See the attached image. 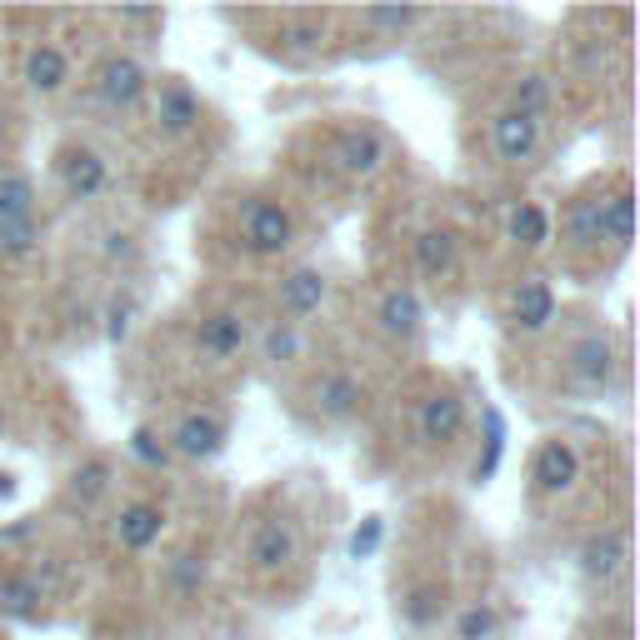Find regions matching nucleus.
I'll use <instances>...</instances> for the list:
<instances>
[{"mask_svg":"<svg viewBox=\"0 0 640 640\" xmlns=\"http://www.w3.org/2000/svg\"><path fill=\"white\" fill-rule=\"evenodd\" d=\"M130 330H136V300H130V296H116V300L106 306V340H110V346H126Z\"/></svg>","mask_w":640,"mask_h":640,"instance_id":"obj_35","label":"nucleus"},{"mask_svg":"<svg viewBox=\"0 0 640 640\" xmlns=\"http://www.w3.org/2000/svg\"><path fill=\"white\" fill-rule=\"evenodd\" d=\"M506 240H516V246H526V250H540L550 240V210L536 206V200H520V206H510Z\"/></svg>","mask_w":640,"mask_h":640,"instance_id":"obj_22","label":"nucleus"},{"mask_svg":"<svg viewBox=\"0 0 640 640\" xmlns=\"http://www.w3.org/2000/svg\"><path fill=\"white\" fill-rule=\"evenodd\" d=\"M246 560L256 576H280V570L296 560V526H290V520H266V526L250 536Z\"/></svg>","mask_w":640,"mask_h":640,"instance_id":"obj_10","label":"nucleus"},{"mask_svg":"<svg viewBox=\"0 0 640 640\" xmlns=\"http://www.w3.org/2000/svg\"><path fill=\"white\" fill-rule=\"evenodd\" d=\"M46 596H50V586L36 570H10V576H0V610H6L10 620H40Z\"/></svg>","mask_w":640,"mask_h":640,"instance_id":"obj_17","label":"nucleus"},{"mask_svg":"<svg viewBox=\"0 0 640 640\" xmlns=\"http://www.w3.org/2000/svg\"><path fill=\"white\" fill-rule=\"evenodd\" d=\"M116 20H126V26H166L160 10H116Z\"/></svg>","mask_w":640,"mask_h":640,"instance_id":"obj_39","label":"nucleus"},{"mask_svg":"<svg viewBox=\"0 0 640 640\" xmlns=\"http://www.w3.org/2000/svg\"><path fill=\"white\" fill-rule=\"evenodd\" d=\"M610 370H616V346H610V336L590 330V336H580L576 346H570V380H576V386L600 390L610 380Z\"/></svg>","mask_w":640,"mask_h":640,"instance_id":"obj_13","label":"nucleus"},{"mask_svg":"<svg viewBox=\"0 0 640 640\" xmlns=\"http://www.w3.org/2000/svg\"><path fill=\"white\" fill-rule=\"evenodd\" d=\"M170 590H176V596H200V590H206V556L186 550V556L170 560Z\"/></svg>","mask_w":640,"mask_h":640,"instance_id":"obj_31","label":"nucleus"},{"mask_svg":"<svg viewBox=\"0 0 640 640\" xmlns=\"http://www.w3.org/2000/svg\"><path fill=\"white\" fill-rule=\"evenodd\" d=\"M500 626V616L490 606H466L456 616V640H490Z\"/></svg>","mask_w":640,"mask_h":640,"instance_id":"obj_33","label":"nucleus"},{"mask_svg":"<svg viewBox=\"0 0 640 640\" xmlns=\"http://www.w3.org/2000/svg\"><path fill=\"white\" fill-rule=\"evenodd\" d=\"M156 126H160V136H170V140L190 136V130L200 126V100H196V90L180 86V80L160 86V96H156Z\"/></svg>","mask_w":640,"mask_h":640,"instance_id":"obj_14","label":"nucleus"},{"mask_svg":"<svg viewBox=\"0 0 640 640\" xmlns=\"http://www.w3.org/2000/svg\"><path fill=\"white\" fill-rule=\"evenodd\" d=\"M106 256H110V260H130V256H136V240L116 230V236H106Z\"/></svg>","mask_w":640,"mask_h":640,"instance_id":"obj_40","label":"nucleus"},{"mask_svg":"<svg viewBox=\"0 0 640 640\" xmlns=\"http://www.w3.org/2000/svg\"><path fill=\"white\" fill-rule=\"evenodd\" d=\"M40 250L36 220H0V260H26Z\"/></svg>","mask_w":640,"mask_h":640,"instance_id":"obj_30","label":"nucleus"},{"mask_svg":"<svg viewBox=\"0 0 640 640\" xmlns=\"http://www.w3.org/2000/svg\"><path fill=\"white\" fill-rule=\"evenodd\" d=\"M336 170L340 176H350V180H370L380 166H386V140H380V130H370V126H356V130H346V136L336 140Z\"/></svg>","mask_w":640,"mask_h":640,"instance_id":"obj_9","label":"nucleus"},{"mask_svg":"<svg viewBox=\"0 0 640 640\" xmlns=\"http://www.w3.org/2000/svg\"><path fill=\"white\" fill-rule=\"evenodd\" d=\"M626 560H630V550H626V536H620L616 526L586 536V540H580V550H576V566H580V576H586L590 586L616 580L620 570H626Z\"/></svg>","mask_w":640,"mask_h":640,"instance_id":"obj_6","label":"nucleus"},{"mask_svg":"<svg viewBox=\"0 0 640 640\" xmlns=\"http://www.w3.org/2000/svg\"><path fill=\"white\" fill-rule=\"evenodd\" d=\"M530 480H536L540 496H570L580 480V456L570 440H546L536 450V466H530Z\"/></svg>","mask_w":640,"mask_h":640,"instance_id":"obj_7","label":"nucleus"},{"mask_svg":"<svg viewBox=\"0 0 640 640\" xmlns=\"http://www.w3.org/2000/svg\"><path fill=\"white\" fill-rule=\"evenodd\" d=\"M260 360H266V366H290V360H300V330L290 326V320H270L266 336H260Z\"/></svg>","mask_w":640,"mask_h":640,"instance_id":"obj_29","label":"nucleus"},{"mask_svg":"<svg viewBox=\"0 0 640 640\" xmlns=\"http://www.w3.org/2000/svg\"><path fill=\"white\" fill-rule=\"evenodd\" d=\"M420 320H426V306H420V296L410 286H390L386 296H380L376 306V326L386 330L390 340H410L420 330Z\"/></svg>","mask_w":640,"mask_h":640,"instance_id":"obj_16","label":"nucleus"},{"mask_svg":"<svg viewBox=\"0 0 640 640\" xmlns=\"http://www.w3.org/2000/svg\"><path fill=\"white\" fill-rule=\"evenodd\" d=\"M60 190H66V200H76V206H86V200H100L110 186V170L106 160H100V150L90 146H70L60 150Z\"/></svg>","mask_w":640,"mask_h":640,"instance_id":"obj_4","label":"nucleus"},{"mask_svg":"<svg viewBox=\"0 0 640 640\" xmlns=\"http://www.w3.org/2000/svg\"><path fill=\"white\" fill-rule=\"evenodd\" d=\"M360 400H366V390H360V380L350 370H326L316 380V410L326 420H350L360 410Z\"/></svg>","mask_w":640,"mask_h":640,"instance_id":"obj_18","label":"nucleus"},{"mask_svg":"<svg viewBox=\"0 0 640 640\" xmlns=\"http://www.w3.org/2000/svg\"><path fill=\"white\" fill-rule=\"evenodd\" d=\"M20 80H26V90H36V96H60V90L70 86V56L60 46H50V40H40V46H30L26 60H20Z\"/></svg>","mask_w":640,"mask_h":640,"instance_id":"obj_12","label":"nucleus"},{"mask_svg":"<svg viewBox=\"0 0 640 640\" xmlns=\"http://www.w3.org/2000/svg\"><path fill=\"white\" fill-rule=\"evenodd\" d=\"M286 36L296 50H316L326 40V16H290L286 20Z\"/></svg>","mask_w":640,"mask_h":640,"instance_id":"obj_37","label":"nucleus"},{"mask_svg":"<svg viewBox=\"0 0 640 640\" xmlns=\"http://www.w3.org/2000/svg\"><path fill=\"white\" fill-rule=\"evenodd\" d=\"M460 430H466V406H460V396L436 390L430 400H420V416H416L420 446H450Z\"/></svg>","mask_w":640,"mask_h":640,"instance_id":"obj_11","label":"nucleus"},{"mask_svg":"<svg viewBox=\"0 0 640 640\" xmlns=\"http://www.w3.org/2000/svg\"><path fill=\"white\" fill-rule=\"evenodd\" d=\"M230 430L220 416H210V410H186V416L176 420V430H170V456H186V460H216L220 450H226Z\"/></svg>","mask_w":640,"mask_h":640,"instance_id":"obj_3","label":"nucleus"},{"mask_svg":"<svg viewBox=\"0 0 640 640\" xmlns=\"http://www.w3.org/2000/svg\"><path fill=\"white\" fill-rule=\"evenodd\" d=\"M110 476H116V470H110V460H86V466H76L70 470V500H76V506H96L100 496H106L110 490Z\"/></svg>","mask_w":640,"mask_h":640,"instance_id":"obj_27","label":"nucleus"},{"mask_svg":"<svg viewBox=\"0 0 640 640\" xmlns=\"http://www.w3.org/2000/svg\"><path fill=\"white\" fill-rule=\"evenodd\" d=\"M0 496H16V476L10 470H0Z\"/></svg>","mask_w":640,"mask_h":640,"instance_id":"obj_42","label":"nucleus"},{"mask_svg":"<svg viewBox=\"0 0 640 640\" xmlns=\"http://www.w3.org/2000/svg\"><path fill=\"white\" fill-rule=\"evenodd\" d=\"M130 456H136L140 466L160 470V466H166V460H170V446H166V440H160L150 426H136V430H130Z\"/></svg>","mask_w":640,"mask_h":640,"instance_id":"obj_34","label":"nucleus"},{"mask_svg":"<svg viewBox=\"0 0 640 640\" xmlns=\"http://www.w3.org/2000/svg\"><path fill=\"white\" fill-rule=\"evenodd\" d=\"M360 20H366L370 30H410V26L426 20V10H416V6H370V10H360Z\"/></svg>","mask_w":640,"mask_h":640,"instance_id":"obj_32","label":"nucleus"},{"mask_svg":"<svg viewBox=\"0 0 640 640\" xmlns=\"http://www.w3.org/2000/svg\"><path fill=\"white\" fill-rule=\"evenodd\" d=\"M196 350L210 360V366H226L246 350V316L240 310H210L196 330Z\"/></svg>","mask_w":640,"mask_h":640,"instance_id":"obj_8","label":"nucleus"},{"mask_svg":"<svg viewBox=\"0 0 640 640\" xmlns=\"http://www.w3.org/2000/svg\"><path fill=\"white\" fill-rule=\"evenodd\" d=\"M380 536H386V520L380 516H366L356 526V536H350V560H370L380 550Z\"/></svg>","mask_w":640,"mask_h":640,"instance_id":"obj_38","label":"nucleus"},{"mask_svg":"<svg viewBox=\"0 0 640 640\" xmlns=\"http://www.w3.org/2000/svg\"><path fill=\"white\" fill-rule=\"evenodd\" d=\"M296 240V220L276 200H246L240 206V246L250 256H286Z\"/></svg>","mask_w":640,"mask_h":640,"instance_id":"obj_1","label":"nucleus"},{"mask_svg":"<svg viewBox=\"0 0 640 640\" xmlns=\"http://www.w3.org/2000/svg\"><path fill=\"white\" fill-rule=\"evenodd\" d=\"M326 276H320L316 266H296L286 280H280V310L290 316V326L306 316H316L320 306H326Z\"/></svg>","mask_w":640,"mask_h":640,"instance_id":"obj_15","label":"nucleus"},{"mask_svg":"<svg viewBox=\"0 0 640 640\" xmlns=\"http://www.w3.org/2000/svg\"><path fill=\"white\" fill-rule=\"evenodd\" d=\"M30 530H36V520H20V526H10V530H6V540H26Z\"/></svg>","mask_w":640,"mask_h":640,"instance_id":"obj_41","label":"nucleus"},{"mask_svg":"<svg viewBox=\"0 0 640 640\" xmlns=\"http://www.w3.org/2000/svg\"><path fill=\"white\" fill-rule=\"evenodd\" d=\"M510 110H520V116H530V120H546L550 116V80L540 76V70H526V76L510 86Z\"/></svg>","mask_w":640,"mask_h":640,"instance_id":"obj_26","label":"nucleus"},{"mask_svg":"<svg viewBox=\"0 0 640 640\" xmlns=\"http://www.w3.org/2000/svg\"><path fill=\"white\" fill-rule=\"evenodd\" d=\"M600 230H606L610 246H630V236H636V206H630L626 186L600 196Z\"/></svg>","mask_w":640,"mask_h":640,"instance_id":"obj_24","label":"nucleus"},{"mask_svg":"<svg viewBox=\"0 0 640 640\" xmlns=\"http://www.w3.org/2000/svg\"><path fill=\"white\" fill-rule=\"evenodd\" d=\"M566 236H570V246H580V250H590V246L606 240V230H600V196H576V200H570Z\"/></svg>","mask_w":640,"mask_h":640,"instance_id":"obj_25","label":"nucleus"},{"mask_svg":"<svg viewBox=\"0 0 640 640\" xmlns=\"http://www.w3.org/2000/svg\"><path fill=\"white\" fill-rule=\"evenodd\" d=\"M160 530H166V510L150 506V500H130L116 520V540L126 550H150L160 540Z\"/></svg>","mask_w":640,"mask_h":640,"instance_id":"obj_19","label":"nucleus"},{"mask_svg":"<svg viewBox=\"0 0 640 640\" xmlns=\"http://www.w3.org/2000/svg\"><path fill=\"white\" fill-rule=\"evenodd\" d=\"M6 126H10V106L0 100V136H6Z\"/></svg>","mask_w":640,"mask_h":640,"instance_id":"obj_43","label":"nucleus"},{"mask_svg":"<svg viewBox=\"0 0 640 640\" xmlns=\"http://www.w3.org/2000/svg\"><path fill=\"white\" fill-rule=\"evenodd\" d=\"M490 146H496L500 166H526L540 150V120L520 116V110H500V116L490 120Z\"/></svg>","mask_w":640,"mask_h":640,"instance_id":"obj_5","label":"nucleus"},{"mask_svg":"<svg viewBox=\"0 0 640 640\" xmlns=\"http://www.w3.org/2000/svg\"><path fill=\"white\" fill-rule=\"evenodd\" d=\"M150 90V76L136 56H106L96 66V96L106 100L110 110H136Z\"/></svg>","mask_w":640,"mask_h":640,"instance_id":"obj_2","label":"nucleus"},{"mask_svg":"<svg viewBox=\"0 0 640 640\" xmlns=\"http://www.w3.org/2000/svg\"><path fill=\"white\" fill-rule=\"evenodd\" d=\"M36 180L26 170H0V220H36Z\"/></svg>","mask_w":640,"mask_h":640,"instance_id":"obj_23","label":"nucleus"},{"mask_svg":"<svg viewBox=\"0 0 640 640\" xmlns=\"http://www.w3.org/2000/svg\"><path fill=\"white\" fill-rule=\"evenodd\" d=\"M456 230H440V226H430V230H420L416 236V266H420V276H430V280H446L450 270H456Z\"/></svg>","mask_w":640,"mask_h":640,"instance_id":"obj_21","label":"nucleus"},{"mask_svg":"<svg viewBox=\"0 0 640 640\" xmlns=\"http://www.w3.org/2000/svg\"><path fill=\"white\" fill-rule=\"evenodd\" d=\"M486 426H490V436H486V460L476 466V480H490V476H496L500 456H506V420H500V410H486Z\"/></svg>","mask_w":640,"mask_h":640,"instance_id":"obj_36","label":"nucleus"},{"mask_svg":"<svg viewBox=\"0 0 640 640\" xmlns=\"http://www.w3.org/2000/svg\"><path fill=\"white\" fill-rule=\"evenodd\" d=\"M440 610H446V586H436V580H426V586H416L406 600H400V616H406L416 630L436 626V620H440Z\"/></svg>","mask_w":640,"mask_h":640,"instance_id":"obj_28","label":"nucleus"},{"mask_svg":"<svg viewBox=\"0 0 640 640\" xmlns=\"http://www.w3.org/2000/svg\"><path fill=\"white\" fill-rule=\"evenodd\" d=\"M550 320H556V290H550L540 276L520 280V290H516V326L530 330V336H540V330H550Z\"/></svg>","mask_w":640,"mask_h":640,"instance_id":"obj_20","label":"nucleus"}]
</instances>
